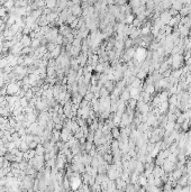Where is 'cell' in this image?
Returning a JSON list of instances; mask_svg holds the SVG:
<instances>
[{
    "instance_id": "1",
    "label": "cell",
    "mask_w": 191,
    "mask_h": 192,
    "mask_svg": "<svg viewBox=\"0 0 191 192\" xmlns=\"http://www.w3.org/2000/svg\"><path fill=\"white\" fill-rule=\"evenodd\" d=\"M69 180H70V187H71L73 190H78V189L81 187V184H82V179H81V177L79 175V172H73L72 177Z\"/></svg>"
},
{
    "instance_id": "2",
    "label": "cell",
    "mask_w": 191,
    "mask_h": 192,
    "mask_svg": "<svg viewBox=\"0 0 191 192\" xmlns=\"http://www.w3.org/2000/svg\"><path fill=\"white\" fill-rule=\"evenodd\" d=\"M147 57V52L144 47H138L135 50V54H134V59L138 62V63H143Z\"/></svg>"
},
{
    "instance_id": "3",
    "label": "cell",
    "mask_w": 191,
    "mask_h": 192,
    "mask_svg": "<svg viewBox=\"0 0 191 192\" xmlns=\"http://www.w3.org/2000/svg\"><path fill=\"white\" fill-rule=\"evenodd\" d=\"M22 89V87L16 82H8L7 83V94L8 96H13L17 94V92Z\"/></svg>"
},
{
    "instance_id": "4",
    "label": "cell",
    "mask_w": 191,
    "mask_h": 192,
    "mask_svg": "<svg viewBox=\"0 0 191 192\" xmlns=\"http://www.w3.org/2000/svg\"><path fill=\"white\" fill-rule=\"evenodd\" d=\"M57 35H59V28H56V27H51V29L49 30V33H46L44 36H45V38L47 39V42L50 43V42H55V38L57 37Z\"/></svg>"
},
{
    "instance_id": "5",
    "label": "cell",
    "mask_w": 191,
    "mask_h": 192,
    "mask_svg": "<svg viewBox=\"0 0 191 192\" xmlns=\"http://www.w3.org/2000/svg\"><path fill=\"white\" fill-rule=\"evenodd\" d=\"M172 62H171V66L173 69H179L180 65L182 64V61H183V57L180 53H177V54H173V56L171 57Z\"/></svg>"
},
{
    "instance_id": "6",
    "label": "cell",
    "mask_w": 191,
    "mask_h": 192,
    "mask_svg": "<svg viewBox=\"0 0 191 192\" xmlns=\"http://www.w3.org/2000/svg\"><path fill=\"white\" fill-rule=\"evenodd\" d=\"M70 11H71V13L72 15H74L76 17H78V16H81L82 15V11H83V9H82V6L80 5V3H73L70 8Z\"/></svg>"
},
{
    "instance_id": "7",
    "label": "cell",
    "mask_w": 191,
    "mask_h": 192,
    "mask_svg": "<svg viewBox=\"0 0 191 192\" xmlns=\"http://www.w3.org/2000/svg\"><path fill=\"white\" fill-rule=\"evenodd\" d=\"M160 20L162 22V24L163 25H167L169 24V22L171 20V18H172V15L170 13V11L166 9V10H164L163 13H160Z\"/></svg>"
},
{
    "instance_id": "8",
    "label": "cell",
    "mask_w": 191,
    "mask_h": 192,
    "mask_svg": "<svg viewBox=\"0 0 191 192\" xmlns=\"http://www.w3.org/2000/svg\"><path fill=\"white\" fill-rule=\"evenodd\" d=\"M174 164H175V163H173V162H171L170 160L165 158L164 162H163V164H162L161 166L164 170V172L167 173V172H171V171H173V170L175 168V165H174Z\"/></svg>"
},
{
    "instance_id": "9",
    "label": "cell",
    "mask_w": 191,
    "mask_h": 192,
    "mask_svg": "<svg viewBox=\"0 0 191 192\" xmlns=\"http://www.w3.org/2000/svg\"><path fill=\"white\" fill-rule=\"evenodd\" d=\"M140 92H142V88H132L129 87V93H130V98L138 100L140 99Z\"/></svg>"
},
{
    "instance_id": "10",
    "label": "cell",
    "mask_w": 191,
    "mask_h": 192,
    "mask_svg": "<svg viewBox=\"0 0 191 192\" xmlns=\"http://www.w3.org/2000/svg\"><path fill=\"white\" fill-rule=\"evenodd\" d=\"M72 32V28L70 27V25L67 24H62L60 25V28H59V34L62 35V36H66L67 34H70Z\"/></svg>"
},
{
    "instance_id": "11",
    "label": "cell",
    "mask_w": 191,
    "mask_h": 192,
    "mask_svg": "<svg viewBox=\"0 0 191 192\" xmlns=\"http://www.w3.org/2000/svg\"><path fill=\"white\" fill-rule=\"evenodd\" d=\"M25 120L28 121V123H30V124L37 121V114H36L35 111H33V113H27L25 115Z\"/></svg>"
},
{
    "instance_id": "12",
    "label": "cell",
    "mask_w": 191,
    "mask_h": 192,
    "mask_svg": "<svg viewBox=\"0 0 191 192\" xmlns=\"http://www.w3.org/2000/svg\"><path fill=\"white\" fill-rule=\"evenodd\" d=\"M19 42L23 44V46H24V47L30 46V44H32V37H30L28 34H24V35H23V37H22V39H20Z\"/></svg>"
},
{
    "instance_id": "13",
    "label": "cell",
    "mask_w": 191,
    "mask_h": 192,
    "mask_svg": "<svg viewBox=\"0 0 191 192\" xmlns=\"http://www.w3.org/2000/svg\"><path fill=\"white\" fill-rule=\"evenodd\" d=\"M184 6V3H183V0H174L173 2H172V6H171V8H173V9H175L177 11H180L181 9H182V7Z\"/></svg>"
},
{
    "instance_id": "14",
    "label": "cell",
    "mask_w": 191,
    "mask_h": 192,
    "mask_svg": "<svg viewBox=\"0 0 191 192\" xmlns=\"http://www.w3.org/2000/svg\"><path fill=\"white\" fill-rule=\"evenodd\" d=\"M61 49H62L61 45H56V47L52 52H50V53H51V59H56V57H59L60 54H61V52H62Z\"/></svg>"
},
{
    "instance_id": "15",
    "label": "cell",
    "mask_w": 191,
    "mask_h": 192,
    "mask_svg": "<svg viewBox=\"0 0 191 192\" xmlns=\"http://www.w3.org/2000/svg\"><path fill=\"white\" fill-rule=\"evenodd\" d=\"M134 54H135V49L134 47H129L126 52V54L124 55V59L125 61H129L132 57H134Z\"/></svg>"
},
{
    "instance_id": "16",
    "label": "cell",
    "mask_w": 191,
    "mask_h": 192,
    "mask_svg": "<svg viewBox=\"0 0 191 192\" xmlns=\"http://www.w3.org/2000/svg\"><path fill=\"white\" fill-rule=\"evenodd\" d=\"M150 33H151V26H150V24H147L146 26H144V27L140 28V34L143 36H147Z\"/></svg>"
},
{
    "instance_id": "17",
    "label": "cell",
    "mask_w": 191,
    "mask_h": 192,
    "mask_svg": "<svg viewBox=\"0 0 191 192\" xmlns=\"http://www.w3.org/2000/svg\"><path fill=\"white\" fill-rule=\"evenodd\" d=\"M44 1H45V6H46L47 8L52 9V10L56 7V2H57V0H44Z\"/></svg>"
},
{
    "instance_id": "18",
    "label": "cell",
    "mask_w": 191,
    "mask_h": 192,
    "mask_svg": "<svg viewBox=\"0 0 191 192\" xmlns=\"http://www.w3.org/2000/svg\"><path fill=\"white\" fill-rule=\"evenodd\" d=\"M35 152H36V155H44L45 154V148H44V145L42 143H39L37 146H36Z\"/></svg>"
},
{
    "instance_id": "19",
    "label": "cell",
    "mask_w": 191,
    "mask_h": 192,
    "mask_svg": "<svg viewBox=\"0 0 191 192\" xmlns=\"http://www.w3.org/2000/svg\"><path fill=\"white\" fill-rule=\"evenodd\" d=\"M120 99H121V100H124V101H127V100L130 99V93H129V90H123V91H121Z\"/></svg>"
},
{
    "instance_id": "20",
    "label": "cell",
    "mask_w": 191,
    "mask_h": 192,
    "mask_svg": "<svg viewBox=\"0 0 191 192\" xmlns=\"http://www.w3.org/2000/svg\"><path fill=\"white\" fill-rule=\"evenodd\" d=\"M134 16L132 15V13H127L126 16H125V19H124V24H128V25H132L133 24V22H134Z\"/></svg>"
},
{
    "instance_id": "21",
    "label": "cell",
    "mask_w": 191,
    "mask_h": 192,
    "mask_svg": "<svg viewBox=\"0 0 191 192\" xmlns=\"http://www.w3.org/2000/svg\"><path fill=\"white\" fill-rule=\"evenodd\" d=\"M145 92H147V93H150V94H152L154 93V91H155V87H154V84L152 83H147L146 86H145V89H144Z\"/></svg>"
},
{
    "instance_id": "22",
    "label": "cell",
    "mask_w": 191,
    "mask_h": 192,
    "mask_svg": "<svg viewBox=\"0 0 191 192\" xmlns=\"http://www.w3.org/2000/svg\"><path fill=\"white\" fill-rule=\"evenodd\" d=\"M18 148L22 151V152H26V151H28L29 150V146H28V143L25 141H22V143L19 144V146H18Z\"/></svg>"
},
{
    "instance_id": "23",
    "label": "cell",
    "mask_w": 191,
    "mask_h": 192,
    "mask_svg": "<svg viewBox=\"0 0 191 192\" xmlns=\"http://www.w3.org/2000/svg\"><path fill=\"white\" fill-rule=\"evenodd\" d=\"M182 173H183V171H182L181 168H178L177 171H174V173H173V175H172V179L179 180L181 177H182Z\"/></svg>"
},
{
    "instance_id": "24",
    "label": "cell",
    "mask_w": 191,
    "mask_h": 192,
    "mask_svg": "<svg viewBox=\"0 0 191 192\" xmlns=\"http://www.w3.org/2000/svg\"><path fill=\"white\" fill-rule=\"evenodd\" d=\"M138 184L143 185V187H146V185H147V177L140 175V177H138Z\"/></svg>"
},
{
    "instance_id": "25",
    "label": "cell",
    "mask_w": 191,
    "mask_h": 192,
    "mask_svg": "<svg viewBox=\"0 0 191 192\" xmlns=\"http://www.w3.org/2000/svg\"><path fill=\"white\" fill-rule=\"evenodd\" d=\"M111 135H113V137L116 138V139H118L119 137H120V131L118 130V128H111Z\"/></svg>"
},
{
    "instance_id": "26",
    "label": "cell",
    "mask_w": 191,
    "mask_h": 192,
    "mask_svg": "<svg viewBox=\"0 0 191 192\" xmlns=\"http://www.w3.org/2000/svg\"><path fill=\"white\" fill-rule=\"evenodd\" d=\"M103 86H105V88L108 90V91H113V90H114V84H113V80H108V81H107V82H106V83H105Z\"/></svg>"
},
{
    "instance_id": "27",
    "label": "cell",
    "mask_w": 191,
    "mask_h": 192,
    "mask_svg": "<svg viewBox=\"0 0 191 192\" xmlns=\"http://www.w3.org/2000/svg\"><path fill=\"white\" fill-rule=\"evenodd\" d=\"M146 73H147V72H146V71H144V70L142 69V70H140V71L137 72V75H136V77H138V79H140V80H143V79H145V77H146Z\"/></svg>"
},
{
    "instance_id": "28",
    "label": "cell",
    "mask_w": 191,
    "mask_h": 192,
    "mask_svg": "<svg viewBox=\"0 0 191 192\" xmlns=\"http://www.w3.org/2000/svg\"><path fill=\"white\" fill-rule=\"evenodd\" d=\"M76 17L74 15H72V13H69V16H67V18H66V20H65V24H67V25H70L74 19H76Z\"/></svg>"
},
{
    "instance_id": "29",
    "label": "cell",
    "mask_w": 191,
    "mask_h": 192,
    "mask_svg": "<svg viewBox=\"0 0 191 192\" xmlns=\"http://www.w3.org/2000/svg\"><path fill=\"white\" fill-rule=\"evenodd\" d=\"M102 156H103V158H105L106 162H108V163H111V162H113V158H114V157H111V155L109 153H105Z\"/></svg>"
},
{
    "instance_id": "30",
    "label": "cell",
    "mask_w": 191,
    "mask_h": 192,
    "mask_svg": "<svg viewBox=\"0 0 191 192\" xmlns=\"http://www.w3.org/2000/svg\"><path fill=\"white\" fill-rule=\"evenodd\" d=\"M120 179L124 180V181H126V182L129 181V174H128L127 171H126V172H124V173H120Z\"/></svg>"
},
{
    "instance_id": "31",
    "label": "cell",
    "mask_w": 191,
    "mask_h": 192,
    "mask_svg": "<svg viewBox=\"0 0 191 192\" xmlns=\"http://www.w3.org/2000/svg\"><path fill=\"white\" fill-rule=\"evenodd\" d=\"M94 70H96L97 72H103V71H105V67H103V63L97 64V65H96V67H94Z\"/></svg>"
},
{
    "instance_id": "32",
    "label": "cell",
    "mask_w": 191,
    "mask_h": 192,
    "mask_svg": "<svg viewBox=\"0 0 191 192\" xmlns=\"http://www.w3.org/2000/svg\"><path fill=\"white\" fill-rule=\"evenodd\" d=\"M38 144H39V143H37L36 141H32L30 143H28V146H29V148H32V150H35Z\"/></svg>"
},
{
    "instance_id": "33",
    "label": "cell",
    "mask_w": 191,
    "mask_h": 192,
    "mask_svg": "<svg viewBox=\"0 0 191 192\" xmlns=\"http://www.w3.org/2000/svg\"><path fill=\"white\" fill-rule=\"evenodd\" d=\"M136 104H137V100H135V99H129V108H135L136 107Z\"/></svg>"
}]
</instances>
